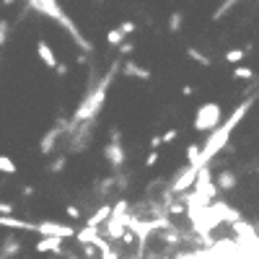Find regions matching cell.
I'll use <instances>...</instances> for the list:
<instances>
[{"label": "cell", "mask_w": 259, "mask_h": 259, "mask_svg": "<svg viewBox=\"0 0 259 259\" xmlns=\"http://www.w3.org/2000/svg\"><path fill=\"white\" fill-rule=\"evenodd\" d=\"M221 122V106L218 104H202L194 117V127L197 130H212Z\"/></svg>", "instance_id": "cell-1"}, {"label": "cell", "mask_w": 259, "mask_h": 259, "mask_svg": "<svg viewBox=\"0 0 259 259\" xmlns=\"http://www.w3.org/2000/svg\"><path fill=\"white\" fill-rule=\"evenodd\" d=\"M36 52H39V57H41V60H45V65H47V68H57V60H55V55H52V50H50V45H47V41H41V39H39Z\"/></svg>", "instance_id": "cell-2"}, {"label": "cell", "mask_w": 259, "mask_h": 259, "mask_svg": "<svg viewBox=\"0 0 259 259\" xmlns=\"http://www.w3.org/2000/svg\"><path fill=\"white\" fill-rule=\"evenodd\" d=\"M246 52H249L246 47H244V50H228V52H226V62H241V60L246 57Z\"/></svg>", "instance_id": "cell-3"}, {"label": "cell", "mask_w": 259, "mask_h": 259, "mask_svg": "<svg viewBox=\"0 0 259 259\" xmlns=\"http://www.w3.org/2000/svg\"><path fill=\"white\" fill-rule=\"evenodd\" d=\"M0 171H3V174H16V163L3 156V158H0Z\"/></svg>", "instance_id": "cell-4"}, {"label": "cell", "mask_w": 259, "mask_h": 259, "mask_svg": "<svg viewBox=\"0 0 259 259\" xmlns=\"http://www.w3.org/2000/svg\"><path fill=\"white\" fill-rule=\"evenodd\" d=\"M233 78L251 80V78H254V70H251V68H236V70H233Z\"/></svg>", "instance_id": "cell-5"}, {"label": "cell", "mask_w": 259, "mask_h": 259, "mask_svg": "<svg viewBox=\"0 0 259 259\" xmlns=\"http://www.w3.org/2000/svg\"><path fill=\"white\" fill-rule=\"evenodd\" d=\"M236 187V177L233 174H223L221 177V189H233Z\"/></svg>", "instance_id": "cell-6"}, {"label": "cell", "mask_w": 259, "mask_h": 259, "mask_svg": "<svg viewBox=\"0 0 259 259\" xmlns=\"http://www.w3.org/2000/svg\"><path fill=\"white\" fill-rule=\"evenodd\" d=\"M8 31H11L8 21H0V45H6V39H8Z\"/></svg>", "instance_id": "cell-7"}]
</instances>
